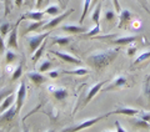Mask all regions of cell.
Returning a JSON list of instances; mask_svg holds the SVG:
<instances>
[{
  "label": "cell",
  "mask_w": 150,
  "mask_h": 132,
  "mask_svg": "<svg viewBox=\"0 0 150 132\" xmlns=\"http://www.w3.org/2000/svg\"><path fill=\"white\" fill-rule=\"evenodd\" d=\"M119 48L116 49H109L104 51H95L88 58V64L95 70H101L109 66L112 61L116 59L119 54Z\"/></svg>",
  "instance_id": "cell-1"
},
{
  "label": "cell",
  "mask_w": 150,
  "mask_h": 132,
  "mask_svg": "<svg viewBox=\"0 0 150 132\" xmlns=\"http://www.w3.org/2000/svg\"><path fill=\"white\" fill-rule=\"evenodd\" d=\"M111 114L110 112H108L105 115H101V116H96L95 119H89L86 121L81 122V124H79L76 126H70V127H67V128H63V132H76V131H81L84 128H88V127L90 126H94L95 124H98L99 121H101L103 119H106L108 116H110Z\"/></svg>",
  "instance_id": "cell-2"
},
{
  "label": "cell",
  "mask_w": 150,
  "mask_h": 132,
  "mask_svg": "<svg viewBox=\"0 0 150 132\" xmlns=\"http://www.w3.org/2000/svg\"><path fill=\"white\" fill-rule=\"evenodd\" d=\"M50 31H46L44 34H38V35H34V36H30L28 37V42H29V51L30 54H34L35 50L39 49V46L43 44L44 40H46V37L49 36Z\"/></svg>",
  "instance_id": "cell-3"
},
{
  "label": "cell",
  "mask_w": 150,
  "mask_h": 132,
  "mask_svg": "<svg viewBox=\"0 0 150 132\" xmlns=\"http://www.w3.org/2000/svg\"><path fill=\"white\" fill-rule=\"evenodd\" d=\"M71 13H73V10L70 9V10H67V11L63 13V14H59V15H56L54 19H51L50 21H48L46 24H44L43 30L44 31H50L51 29H54V27H56V26H59L60 22H62L63 20H65V19H67Z\"/></svg>",
  "instance_id": "cell-4"
},
{
  "label": "cell",
  "mask_w": 150,
  "mask_h": 132,
  "mask_svg": "<svg viewBox=\"0 0 150 132\" xmlns=\"http://www.w3.org/2000/svg\"><path fill=\"white\" fill-rule=\"evenodd\" d=\"M129 84H128V80H126L125 76L123 75H119L114 81H112L109 86H106L105 88H103V92H108V91H112V90H118V88L121 87H128Z\"/></svg>",
  "instance_id": "cell-5"
},
{
  "label": "cell",
  "mask_w": 150,
  "mask_h": 132,
  "mask_svg": "<svg viewBox=\"0 0 150 132\" xmlns=\"http://www.w3.org/2000/svg\"><path fill=\"white\" fill-rule=\"evenodd\" d=\"M24 20L23 16L19 19L16 25L14 26V29L10 31V34H9V39H8V44H6V48L8 49H18V26L19 24Z\"/></svg>",
  "instance_id": "cell-6"
},
{
  "label": "cell",
  "mask_w": 150,
  "mask_h": 132,
  "mask_svg": "<svg viewBox=\"0 0 150 132\" xmlns=\"http://www.w3.org/2000/svg\"><path fill=\"white\" fill-rule=\"evenodd\" d=\"M51 54H54L55 56H58L59 59H62L63 61H65V62H69V64H74V65H81L83 61L80 59L75 58V56L70 55L68 53H63V51H51Z\"/></svg>",
  "instance_id": "cell-7"
},
{
  "label": "cell",
  "mask_w": 150,
  "mask_h": 132,
  "mask_svg": "<svg viewBox=\"0 0 150 132\" xmlns=\"http://www.w3.org/2000/svg\"><path fill=\"white\" fill-rule=\"evenodd\" d=\"M60 29L65 32H68V34H84V32L88 31L86 26L76 25V24H65L60 27Z\"/></svg>",
  "instance_id": "cell-8"
},
{
  "label": "cell",
  "mask_w": 150,
  "mask_h": 132,
  "mask_svg": "<svg viewBox=\"0 0 150 132\" xmlns=\"http://www.w3.org/2000/svg\"><path fill=\"white\" fill-rule=\"evenodd\" d=\"M104 84H105L104 81H100V82L95 84V85H94V86H91V88H90V90H89V92H88L86 97L84 98V101H83V106L88 105V103L90 102V101L93 100V98L98 95V92H99V91L101 90V87H103V85H104Z\"/></svg>",
  "instance_id": "cell-9"
},
{
  "label": "cell",
  "mask_w": 150,
  "mask_h": 132,
  "mask_svg": "<svg viewBox=\"0 0 150 132\" xmlns=\"http://www.w3.org/2000/svg\"><path fill=\"white\" fill-rule=\"evenodd\" d=\"M138 39L137 35H128V36H120V37H115L114 40H111L110 42L114 45H119V46H128L130 44Z\"/></svg>",
  "instance_id": "cell-10"
},
{
  "label": "cell",
  "mask_w": 150,
  "mask_h": 132,
  "mask_svg": "<svg viewBox=\"0 0 150 132\" xmlns=\"http://www.w3.org/2000/svg\"><path fill=\"white\" fill-rule=\"evenodd\" d=\"M18 114H19L18 108L14 106V105H11L10 107L8 108V110H5L4 112L0 114V124H1V122H9V121H11Z\"/></svg>",
  "instance_id": "cell-11"
},
{
  "label": "cell",
  "mask_w": 150,
  "mask_h": 132,
  "mask_svg": "<svg viewBox=\"0 0 150 132\" xmlns=\"http://www.w3.org/2000/svg\"><path fill=\"white\" fill-rule=\"evenodd\" d=\"M25 97H26V86H25V82H21L20 86H19L18 93H16V108H18V112L21 110L23 103H24V101H25Z\"/></svg>",
  "instance_id": "cell-12"
},
{
  "label": "cell",
  "mask_w": 150,
  "mask_h": 132,
  "mask_svg": "<svg viewBox=\"0 0 150 132\" xmlns=\"http://www.w3.org/2000/svg\"><path fill=\"white\" fill-rule=\"evenodd\" d=\"M131 18H133V14H131L128 9L121 10L120 15H119V22H118V27H119V29H124V27L130 22Z\"/></svg>",
  "instance_id": "cell-13"
},
{
  "label": "cell",
  "mask_w": 150,
  "mask_h": 132,
  "mask_svg": "<svg viewBox=\"0 0 150 132\" xmlns=\"http://www.w3.org/2000/svg\"><path fill=\"white\" fill-rule=\"evenodd\" d=\"M111 115H125V116H135L139 115V111L137 108H130V107H119L110 112Z\"/></svg>",
  "instance_id": "cell-14"
},
{
  "label": "cell",
  "mask_w": 150,
  "mask_h": 132,
  "mask_svg": "<svg viewBox=\"0 0 150 132\" xmlns=\"http://www.w3.org/2000/svg\"><path fill=\"white\" fill-rule=\"evenodd\" d=\"M28 77H29L35 85H41L43 82H45V76L41 75V72H35V71H30L28 74Z\"/></svg>",
  "instance_id": "cell-15"
},
{
  "label": "cell",
  "mask_w": 150,
  "mask_h": 132,
  "mask_svg": "<svg viewBox=\"0 0 150 132\" xmlns=\"http://www.w3.org/2000/svg\"><path fill=\"white\" fill-rule=\"evenodd\" d=\"M44 15H45V11H30L28 14H23L21 16L24 19H30V20H34V21H40Z\"/></svg>",
  "instance_id": "cell-16"
},
{
  "label": "cell",
  "mask_w": 150,
  "mask_h": 132,
  "mask_svg": "<svg viewBox=\"0 0 150 132\" xmlns=\"http://www.w3.org/2000/svg\"><path fill=\"white\" fill-rule=\"evenodd\" d=\"M50 90L53 91L54 97L59 101H63L68 97V91L65 90V88H53V87H50Z\"/></svg>",
  "instance_id": "cell-17"
},
{
  "label": "cell",
  "mask_w": 150,
  "mask_h": 132,
  "mask_svg": "<svg viewBox=\"0 0 150 132\" xmlns=\"http://www.w3.org/2000/svg\"><path fill=\"white\" fill-rule=\"evenodd\" d=\"M45 46H46V41L44 40L43 44L39 46V49L35 50V53L33 54V56H31V62L33 64H36L38 61H39V59L43 56V53H44V50H45Z\"/></svg>",
  "instance_id": "cell-18"
},
{
  "label": "cell",
  "mask_w": 150,
  "mask_h": 132,
  "mask_svg": "<svg viewBox=\"0 0 150 132\" xmlns=\"http://www.w3.org/2000/svg\"><path fill=\"white\" fill-rule=\"evenodd\" d=\"M14 100H15V96H14L13 93H11V95H9V96L5 98V100H4L1 103H0V114H1V112H4L5 110H8V108L14 103Z\"/></svg>",
  "instance_id": "cell-19"
},
{
  "label": "cell",
  "mask_w": 150,
  "mask_h": 132,
  "mask_svg": "<svg viewBox=\"0 0 150 132\" xmlns=\"http://www.w3.org/2000/svg\"><path fill=\"white\" fill-rule=\"evenodd\" d=\"M96 8L91 13V20L95 22V25L100 26V11H101V4H96Z\"/></svg>",
  "instance_id": "cell-20"
},
{
  "label": "cell",
  "mask_w": 150,
  "mask_h": 132,
  "mask_svg": "<svg viewBox=\"0 0 150 132\" xmlns=\"http://www.w3.org/2000/svg\"><path fill=\"white\" fill-rule=\"evenodd\" d=\"M144 96L146 98L148 107H150V75H148L144 81Z\"/></svg>",
  "instance_id": "cell-21"
},
{
  "label": "cell",
  "mask_w": 150,
  "mask_h": 132,
  "mask_svg": "<svg viewBox=\"0 0 150 132\" xmlns=\"http://www.w3.org/2000/svg\"><path fill=\"white\" fill-rule=\"evenodd\" d=\"M131 124L135 125V127H138V128H142V130H149V125H150V122L148 121H145L143 119H137V120H133L131 121Z\"/></svg>",
  "instance_id": "cell-22"
},
{
  "label": "cell",
  "mask_w": 150,
  "mask_h": 132,
  "mask_svg": "<svg viewBox=\"0 0 150 132\" xmlns=\"http://www.w3.org/2000/svg\"><path fill=\"white\" fill-rule=\"evenodd\" d=\"M51 41H53V44H56L59 46H65L71 40H70V37H68V36H59V37H53Z\"/></svg>",
  "instance_id": "cell-23"
},
{
  "label": "cell",
  "mask_w": 150,
  "mask_h": 132,
  "mask_svg": "<svg viewBox=\"0 0 150 132\" xmlns=\"http://www.w3.org/2000/svg\"><path fill=\"white\" fill-rule=\"evenodd\" d=\"M45 24L44 21H34L33 20L29 25H28V29H26V32H31V31H35V30H38V29H40L41 26H43Z\"/></svg>",
  "instance_id": "cell-24"
},
{
  "label": "cell",
  "mask_w": 150,
  "mask_h": 132,
  "mask_svg": "<svg viewBox=\"0 0 150 132\" xmlns=\"http://www.w3.org/2000/svg\"><path fill=\"white\" fill-rule=\"evenodd\" d=\"M15 60H18V55L14 53V51H11L10 49L6 50V53H5V62H6V65H10L13 61H15Z\"/></svg>",
  "instance_id": "cell-25"
},
{
  "label": "cell",
  "mask_w": 150,
  "mask_h": 132,
  "mask_svg": "<svg viewBox=\"0 0 150 132\" xmlns=\"http://www.w3.org/2000/svg\"><path fill=\"white\" fill-rule=\"evenodd\" d=\"M90 6H91V0H84V6H83V13H81V16H80V24L84 21V19H85V16H86V14H88V11H89V9H90Z\"/></svg>",
  "instance_id": "cell-26"
},
{
  "label": "cell",
  "mask_w": 150,
  "mask_h": 132,
  "mask_svg": "<svg viewBox=\"0 0 150 132\" xmlns=\"http://www.w3.org/2000/svg\"><path fill=\"white\" fill-rule=\"evenodd\" d=\"M21 74H23V62H20L18 66H16V69L13 71V75H11V80L13 81H15V80H18L19 77L21 76Z\"/></svg>",
  "instance_id": "cell-27"
},
{
  "label": "cell",
  "mask_w": 150,
  "mask_h": 132,
  "mask_svg": "<svg viewBox=\"0 0 150 132\" xmlns=\"http://www.w3.org/2000/svg\"><path fill=\"white\" fill-rule=\"evenodd\" d=\"M59 13H60V8H59L58 5H50V6L45 10V14H48V15H51V16L59 15Z\"/></svg>",
  "instance_id": "cell-28"
},
{
  "label": "cell",
  "mask_w": 150,
  "mask_h": 132,
  "mask_svg": "<svg viewBox=\"0 0 150 132\" xmlns=\"http://www.w3.org/2000/svg\"><path fill=\"white\" fill-rule=\"evenodd\" d=\"M150 58V50L149 51H146V53H142L137 59H135V61H134V65H139V64H142L143 61H145V60H148Z\"/></svg>",
  "instance_id": "cell-29"
},
{
  "label": "cell",
  "mask_w": 150,
  "mask_h": 132,
  "mask_svg": "<svg viewBox=\"0 0 150 132\" xmlns=\"http://www.w3.org/2000/svg\"><path fill=\"white\" fill-rule=\"evenodd\" d=\"M51 66H53V62H51L50 60H45V61H43V62L40 64L39 71L40 72H46V71H49V70H50Z\"/></svg>",
  "instance_id": "cell-30"
},
{
  "label": "cell",
  "mask_w": 150,
  "mask_h": 132,
  "mask_svg": "<svg viewBox=\"0 0 150 132\" xmlns=\"http://www.w3.org/2000/svg\"><path fill=\"white\" fill-rule=\"evenodd\" d=\"M89 71L86 69H76V70H65V74L69 75H78V76H83V75H86Z\"/></svg>",
  "instance_id": "cell-31"
},
{
  "label": "cell",
  "mask_w": 150,
  "mask_h": 132,
  "mask_svg": "<svg viewBox=\"0 0 150 132\" xmlns=\"http://www.w3.org/2000/svg\"><path fill=\"white\" fill-rule=\"evenodd\" d=\"M11 93H13V88H3V90H0V103Z\"/></svg>",
  "instance_id": "cell-32"
},
{
  "label": "cell",
  "mask_w": 150,
  "mask_h": 132,
  "mask_svg": "<svg viewBox=\"0 0 150 132\" xmlns=\"http://www.w3.org/2000/svg\"><path fill=\"white\" fill-rule=\"evenodd\" d=\"M9 31H10V24L9 22H3L0 25V34H1V36H5Z\"/></svg>",
  "instance_id": "cell-33"
},
{
  "label": "cell",
  "mask_w": 150,
  "mask_h": 132,
  "mask_svg": "<svg viewBox=\"0 0 150 132\" xmlns=\"http://www.w3.org/2000/svg\"><path fill=\"white\" fill-rule=\"evenodd\" d=\"M99 32H100V26L99 25H95V27H94L93 30H90L86 35H84V36H86V37H95L98 34H99Z\"/></svg>",
  "instance_id": "cell-34"
},
{
  "label": "cell",
  "mask_w": 150,
  "mask_h": 132,
  "mask_svg": "<svg viewBox=\"0 0 150 132\" xmlns=\"http://www.w3.org/2000/svg\"><path fill=\"white\" fill-rule=\"evenodd\" d=\"M105 20L109 21V22H112V21L115 20V13L112 11V10H108L105 13Z\"/></svg>",
  "instance_id": "cell-35"
},
{
  "label": "cell",
  "mask_w": 150,
  "mask_h": 132,
  "mask_svg": "<svg viewBox=\"0 0 150 132\" xmlns=\"http://www.w3.org/2000/svg\"><path fill=\"white\" fill-rule=\"evenodd\" d=\"M139 117H140V119H143V120H145V121L150 122V112H145V111L140 112L139 111Z\"/></svg>",
  "instance_id": "cell-36"
},
{
  "label": "cell",
  "mask_w": 150,
  "mask_h": 132,
  "mask_svg": "<svg viewBox=\"0 0 150 132\" xmlns=\"http://www.w3.org/2000/svg\"><path fill=\"white\" fill-rule=\"evenodd\" d=\"M4 4H5V11H4V14L5 15H8L9 13H10V9H11V0H4Z\"/></svg>",
  "instance_id": "cell-37"
},
{
  "label": "cell",
  "mask_w": 150,
  "mask_h": 132,
  "mask_svg": "<svg viewBox=\"0 0 150 132\" xmlns=\"http://www.w3.org/2000/svg\"><path fill=\"white\" fill-rule=\"evenodd\" d=\"M3 53H5V44H4V39L1 34H0V54H3Z\"/></svg>",
  "instance_id": "cell-38"
},
{
  "label": "cell",
  "mask_w": 150,
  "mask_h": 132,
  "mask_svg": "<svg viewBox=\"0 0 150 132\" xmlns=\"http://www.w3.org/2000/svg\"><path fill=\"white\" fill-rule=\"evenodd\" d=\"M115 126H116V131H118V132H125L126 131L125 128H123V127L120 126V122L119 121H115Z\"/></svg>",
  "instance_id": "cell-39"
},
{
  "label": "cell",
  "mask_w": 150,
  "mask_h": 132,
  "mask_svg": "<svg viewBox=\"0 0 150 132\" xmlns=\"http://www.w3.org/2000/svg\"><path fill=\"white\" fill-rule=\"evenodd\" d=\"M135 53H137V48H135V46H130L129 50H128V55L129 56H133Z\"/></svg>",
  "instance_id": "cell-40"
},
{
  "label": "cell",
  "mask_w": 150,
  "mask_h": 132,
  "mask_svg": "<svg viewBox=\"0 0 150 132\" xmlns=\"http://www.w3.org/2000/svg\"><path fill=\"white\" fill-rule=\"evenodd\" d=\"M112 4H114V6H115V10L120 13V4H119V0H112Z\"/></svg>",
  "instance_id": "cell-41"
},
{
  "label": "cell",
  "mask_w": 150,
  "mask_h": 132,
  "mask_svg": "<svg viewBox=\"0 0 150 132\" xmlns=\"http://www.w3.org/2000/svg\"><path fill=\"white\" fill-rule=\"evenodd\" d=\"M48 76L51 77V79H56V77L59 76V72H58V71H50V72L48 74Z\"/></svg>",
  "instance_id": "cell-42"
},
{
  "label": "cell",
  "mask_w": 150,
  "mask_h": 132,
  "mask_svg": "<svg viewBox=\"0 0 150 132\" xmlns=\"http://www.w3.org/2000/svg\"><path fill=\"white\" fill-rule=\"evenodd\" d=\"M140 1H142L143 6L145 8V10H146V11H148V13L150 14V10H149V9H148V6H146V5H148V1H146V0H140Z\"/></svg>",
  "instance_id": "cell-43"
},
{
  "label": "cell",
  "mask_w": 150,
  "mask_h": 132,
  "mask_svg": "<svg viewBox=\"0 0 150 132\" xmlns=\"http://www.w3.org/2000/svg\"><path fill=\"white\" fill-rule=\"evenodd\" d=\"M23 1H24V0H14V4H15L18 8H20L23 5Z\"/></svg>",
  "instance_id": "cell-44"
},
{
  "label": "cell",
  "mask_w": 150,
  "mask_h": 132,
  "mask_svg": "<svg viewBox=\"0 0 150 132\" xmlns=\"http://www.w3.org/2000/svg\"><path fill=\"white\" fill-rule=\"evenodd\" d=\"M140 25V21H137V22H133V27H134V29H139V26Z\"/></svg>",
  "instance_id": "cell-45"
},
{
  "label": "cell",
  "mask_w": 150,
  "mask_h": 132,
  "mask_svg": "<svg viewBox=\"0 0 150 132\" xmlns=\"http://www.w3.org/2000/svg\"><path fill=\"white\" fill-rule=\"evenodd\" d=\"M44 0H36V8H40L41 6V3H43Z\"/></svg>",
  "instance_id": "cell-46"
},
{
  "label": "cell",
  "mask_w": 150,
  "mask_h": 132,
  "mask_svg": "<svg viewBox=\"0 0 150 132\" xmlns=\"http://www.w3.org/2000/svg\"><path fill=\"white\" fill-rule=\"evenodd\" d=\"M98 1H99V0H91V5H96Z\"/></svg>",
  "instance_id": "cell-47"
},
{
  "label": "cell",
  "mask_w": 150,
  "mask_h": 132,
  "mask_svg": "<svg viewBox=\"0 0 150 132\" xmlns=\"http://www.w3.org/2000/svg\"><path fill=\"white\" fill-rule=\"evenodd\" d=\"M149 130H150V125H149Z\"/></svg>",
  "instance_id": "cell-48"
},
{
  "label": "cell",
  "mask_w": 150,
  "mask_h": 132,
  "mask_svg": "<svg viewBox=\"0 0 150 132\" xmlns=\"http://www.w3.org/2000/svg\"><path fill=\"white\" fill-rule=\"evenodd\" d=\"M0 1H4V0H0Z\"/></svg>",
  "instance_id": "cell-49"
},
{
  "label": "cell",
  "mask_w": 150,
  "mask_h": 132,
  "mask_svg": "<svg viewBox=\"0 0 150 132\" xmlns=\"http://www.w3.org/2000/svg\"><path fill=\"white\" fill-rule=\"evenodd\" d=\"M31 1H35V0H31Z\"/></svg>",
  "instance_id": "cell-50"
}]
</instances>
